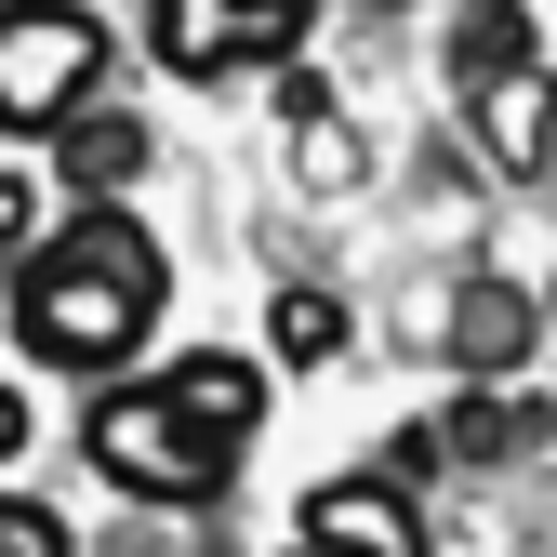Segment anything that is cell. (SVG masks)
<instances>
[{
	"label": "cell",
	"instance_id": "5b68a950",
	"mask_svg": "<svg viewBox=\"0 0 557 557\" xmlns=\"http://www.w3.org/2000/svg\"><path fill=\"white\" fill-rule=\"evenodd\" d=\"M306 557H425V505L398 478H319L306 492Z\"/></svg>",
	"mask_w": 557,
	"mask_h": 557
},
{
	"label": "cell",
	"instance_id": "7a4b0ae2",
	"mask_svg": "<svg viewBox=\"0 0 557 557\" xmlns=\"http://www.w3.org/2000/svg\"><path fill=\"white\" fill-rule=\"evenodd\" d=\"M81 451H94L107 492H133V505H213L226 465H239L226 438H199L160 385H107V398L81 411Z\"/></svg>",
	"mask_w": 557,
	"mask_h": 557
},
{
	"label": "cell",
	"instance_id": "52a82bcc",
	"mask_svg": "<svg viewBox=\"0 0 557 557\" xmlns=\"http://www.w3.org/2000/svg\"><path fill=\"white\" fill-rule=\"evenodd\" d=\"M53 133H66V186H81V199H120L133 173H147V120H120V107H81Z\"/></svg>",
	"mask_w": 557,
	"mask_h": 557
},
{
	"label": "cell",
	"instance_id": "30bf717a",
	"mask_svg": "<svg viewBox=\"0 0 557 557\" xmlns=\"http://www.w3.org/2000/svg\"><path fill=\"white\" fill-rule=\"evenodd\" d=\"M293 120H306V186H319V199H345V186H359V133L332 120V94H319V81H293Z\"/></svg>",
	"mask_w": 557,
	"mask_h": 557
},
{
	"label": "cell",
	"instance_id": "9a60e30c",
	"mask_svg": "<svg viewBox=\"0 0 557 557\" xmlns=\"http://www.w3.org/2000/svg\"><path fill=\"white\" fill-rule=\"evenodd\" d=\"M14 451H27V398L0 385V465H14Z\"/></svg>",
	"mask_w": 557,
	"mask_h": 557
},
{
	"label": "cell",
	"instance_id": "3957f363",
	"mask_svg": "<svg viewBox=\"0 0 557 557\" xmlns=\"http://www.w3.org/2000/svg\"><path fill=\"white\" fill-rule=\"evenodd\" d=\"M94 81H107V27L81 0H0V133L81 120Z\"/></svg>",
	"mask_w": 557,
	"mask_h": 557
},
{
	"label": "cell",
	"instance_id": "ba28073f",
	"mask_svg": "<svg viewBox=\"0 0 557 557\" xmlns=\"http://www.w3.org/2000/svg\"><path fill=\"white\" fill-rule=\"evenodd\" d=\"M478 133H492V160L531 186V173H544V66H505V81H478Z\"/></svg>",
	"mask_w": 557,
	"mask_h": 557
},
{
	"label": "cell",
	"instance_id": "277c9868",
	"mask_svg": "<svg viewBox=\"0 0 557 557\" xmlns=\"http://www.w3.org/2000/svg\"><path fill=\"white\" fill-rule=\"evenodd\" d=\"M319 27V0H147V40L173 81H239V66H278Z\"/></svg>",
	"mask_w": 557,
	"mask_h": 557
},
{
	"label": "cell",
	"instance_id": "4fadbf2b",
	"mask_svg": "<svg viewBox=\"0 0 557 557\" xmlns=\"http://www.w3.org/2000/svg\"><path fill=\"white\" fill-rule=\"evenodd\" d=\"M0 557H66V518L27 505V492H0Z\"/></svg>",
	"mask_w": 557,
	"mask_h": 557
},
{
	"label": "cell",
	"instance_id": "8992f818",
	"mask_svg": "<svg viewBox=\"0 0 557 557\" xmlns=\"http://www.w3.org/2000/svg\"><path fill=\"white\" fill-rule=\"evenodd\" d=\"M160 398L186 411L199 438H226V451H239V438L265 425V372H252V359H226V345H186V359L160 372Z\"/></svg>",
	"mask_w": 557,
	"mask_h": 557
},
{
	"label": "cell",
	"instance_id": "8fae6325",
	"mask_svg": "<svg viewBox=\"0 0 557 557\" xmlns=\"http://www.w3.org/2000/svg\"><path fill=\"white\" fill-rule=\"evenodd\" d=\"M518 345H531V306H518V293H492V278H478V293H465V359H478V372H505Z\"/></svg>",
	"mask_w": 557,
	"mask_h": 557
},
{
	"label": "cell",
	"instance_id": "6da1fadb",
	"mask_svg": "<svg viewBox=\"0 0 557 557\" xmlns=\"http://www.w3.org/2000/svg\"><path fill=\"white\" fill-rule=\"evenodd\" d=\"M160 319V239L120 213V199H81L40 252H14V332L53 372H120Z\"/></svg>",
	"mask_w": 557,
	"mask_h": 557
},
{
	"label": "cell",
	"instance_id": "5bb4252c",
	"mask_svg": "<svg viewBox=\"0 0 557 557\" xmlns=\"http://www.w3.org/2000/svg\"><path fill=\"white\" fill-rule=\"evenodd\" d=\"M27 252V173H0V265Z\"/></svg>",
	"mask_w": 557,
	"mask_h": 557
},
{
	"label": "cell",
	"instance_id": "2e32d148",
	"mask_svg": "<svg viewBox=\"0 0 557 557\" xmlns=\"http://www.w3.org/2000/svg\"><path fill=\"white\" fill-rule=\"evenodd\" d=\"M0 278H14V265H0Z\"/></svg>",
	"mask_w": 557,
	"mask_h": 557
},
{
	"label": "cell",
	"instance_id": "7c38bea8",
	"mask_svg": "<svg viewBox=\"0 0 557 557\" xmlns=\"http://www.w3.org/2000/svg\"><path fill=\"white\" fill-rule=\"evenodd\" d=\"M505 66H544V40H531V14H465V81H505Z\"/></svg>",
	"mask_w": 557,
	"mask_h": 557
},
{
	"label": "cell",
	"instance_id": "9c48e42d",
	"mask_svg": "<svg viewBox=\"0 0 557 557\" xmlns=\"http://www.w3.org/2000/svg\"><path fill=\"white\" fill-rule=\"evenodd\" d=\"M345 345V306L319 293V278H278V306H265V359H293V372H319Z\"/></svg>",
	"mask_w": 557,
	"mask_h": 557
}]
</instances>
